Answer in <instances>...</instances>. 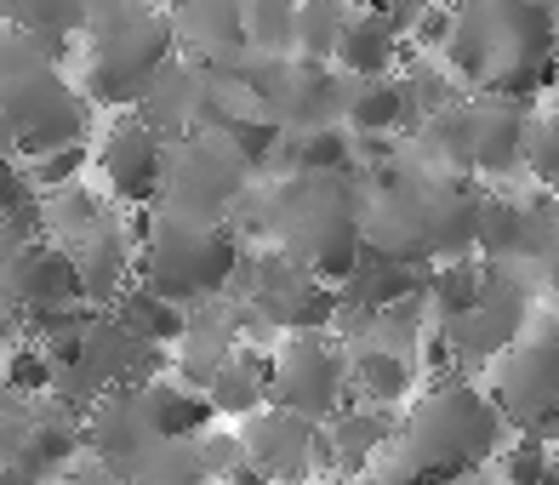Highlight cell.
I'll list each match as a JSON object with an SVG mask.
<instances>
[{"label": "cell", "mask_w": 559, "mask_h": 485, "mask_svg": "<svg viewBox=\"0 0 559 485\" xmlns=\"http://www.w3.org/2000/svg\"><path fill=\"white\" fill-rule=\"evenodd\" d=\"M109 320H115L132 343L155 348V354H171L177 343H183V331H189V315L177 309V303H166V297H155V292H143L138 280L115 297Z\"/></svg>", "instance_id": "17"}, {"label": "cell", "mask_w": 559, "mask_h": 485, "mask_svg": "<svg viewBox=\"0 0 559 485\" xmlns=\"http://www.w3.org/2000/svg\"><path fill=\"white\" fill-rule=\"evenodd\" d=\"M337 120H343L348 138H394V132H405V120H417L412 86H405L400 74H389V81H354Z\"/></svg>", "instance_id": "15"}, {"label": "cell", "mask_w": 559, "mask_h": 485, "mask_svg": "<svg viewBox=\"0 0 559 485\" xmlns=\"http://www.w3.org/2000/svg\"><path fill=\"white\" fill-rule=\"evenodd\" d=\"M86 69H81V97L109 109H132L148 92V81L171 63V17L148 7H86L81 23Z\"/></svg>", "instance_id": "3"}, {"label": "cell", "mask_w": 559, "mask_h": 485, "mask_svg": "<svg viewBox=\"0 0 559 485\" xmlns=\"http://www.w3.org/2000/svg\"><path fill=\"white\" fill-rule=\"evenodd\" d=\"M0 274H7V286H12L23 315H46V309L81 303V269H74V258L52 240H29L23 251H12V258L0 263Z\"/></svg>", "instance_id": "9"}, {"label": "cell", "mask_w": 559, "mask_h": 485, "mask_svg": "<svg viewBox=\"0 0 559 485\" xmlns=\"http://www.w3.org/2000/svg\"><path fill=\"white\" fill-rule=\"evenodd\" d=\"M497 434L502 417L486 400V389L445 382L417 412H405V423H394V440L383 457L394 463V485H456L497 446Z\"/></svg>", "instance_id": "1"}, {"label": "cell", "mask_w": 559, "mask_h": 485, "mask_svg": "<svg viewBox=\"0 0 559 485\" xmlns=\"http://www.w3.org/2000/svg\"><path fill=\"white\" fill-rule=\"evenodd\" d=\"M343 7H325V0H314V7H297V23H292V63L302 69H320L332 63L337 52V35H343Z\"/></svg>", "instance_id": "20"}, {"label": "cell", "mask_w": 559, "mask_h": 485, "mask_svg": "<svg viewBox=\"0 0 559 485\" xmlns=\"http://www.w3.org/2000/svg\"><path fill=\"white\" fill-rule=\"evenodd\" d=\"M423 303H428V320L451 326L474 315L486 303V263L474 258H445V263H428L423 269Z\"/></svg>", "instance_id": "18"}, {"label": "cell", "mask_w": 559, "mask_h": 485, "mask_svg": "<svg viewBox=\"0 0 559 485\" xmlns=\"http://www.w3.org/2000/svg\"><path fill=\"white\" fill-rule=\"evenodd\" d=\"M269 382H274V348L240 343L228 360L217 366V377L206 382V405L217 423H246L269 405Z\"/></svg>", "instance_id": "11"}, {"label": "cell", "mask_w": 559, "mask_h": 485, "mask_svg": "<svg viewBox=\"0 0 559 485\" xmlns=\"http://www.w3.org/2000/svg\"><path fill=\"white\" fill-rule=\"evenodd\" d=\"M246 12V58H292L297 7H240Z\"/></svg>", "instance_id": "22"}, {"label": "cell", "mask_w": 559, "mask_h": 485, "mask_svg": "<svg viewBox=\"0 0 559 485\" xmlns=\"http://www.w3.org/2000/svg\"><path fill=\"white\" fill-rule=\"evenodd\" d=\"M531 240V212L520 206V200H508V194H479V206H474V246L486 251L491 263H508V258H520Z\"/></svg>", "instance_id": "19"}, {"label": "cell", "mask_w": 559, "mask_h": 485, "mask_svg": "<svg viewBox=\"0 0 559 485\" xmlns=\"http://www.w3.org/2000/svg\"><path fill=\"white\" fill-rule=\"evenodd\" d=\"M520 171L537 184L559 189V104L525 115V143H520Z\"/></svg>", "instance_id": "21"}, {"label": "cell", "mask_w": 559, "mask_h": 485, "mask_svg": "<svg viewBox=\"0 0 559 485\" xmlns=\"http://www.w3.org/2000/svg\"><path fill=\"white\" fill-rule=\"evenodd\" d=\"M554 58H559V17H554Z\"/></svg>", "instance_id": "28"}, {"label": "cell", "mask_w": 559, "mask_h": 485, "mask_svg": "<svg viewBox=\"0 0 559 485\" xmlns=\"http://www.w3.org/2000/svg\"><path fill=\"white\" fill-rule=\"evenodd\" d=\"M400 52H405V46H400V35H394L389 12L360 7V12L343 17V35H337L332 63L348 74V81H389L394 63H400Z\"/></svg>", "instance_id": "12"}, {"label": "cell", "mask_w": 559, "mask_h": 485, "mask_svg": "<svg viewBox=\"0 0 559 485\" xmlns=\"http://www.w3.org/2000/svg\"><path fill=\"white\" fill-rule=\"evenodd\" d=\"M246 194H251V166L217 132H189V138L166 143L155 212L189 217V223H223L235 212V200H246Z\"/></svg>", "instance_id": "5"}, {"label": "cell", "mask_w": 559, "mask_h": 485, "mask_svg": "<svg viewBox=\"0 0 559 485\" xmlns=\"http://www.w3.org/2000/svg\"><path fill=\"white\" fill-rule=\"evenodd\" d=\"M269 405L309 428H325L337 412H348V354L325 331H297L274 348V382Z\"/></svg>", "instance_id": "6"}, {"label": "cell", "mask_w": 559, "mask_h": 485, "mask_svg": "<svg viewBox=\"0 0 559 485\" xmlns=\"http://www.w3.org/2000/svg\"><path fill=\"white\" fill-rule=\"evenodd\" d=\"M17 338H23V309L7 286V274H0V343H17Z\"/></svg>", "instance_id": "25"}, {"label": "cell", "mask_w": 559, "mask_h": 485, "mask_svg": "<svg viewBox=\"0 0 559 485\" xmlns=\"http://www.w3.org/2000/svg\"><path fill=\"white\" fill-rule=\"evenodd\" d=\"M325 485H377V480H348V474H332Z\"/></svg>", "instance_id": "27"}, {"label": "cell", "mask_w": 559, "mask_h": 485, "mask_svg": "<svg viewBox=\"0 0 559 485\" xmlns=\"http://www.w3.org/2000/svg\"><path fill=\"white\" fill-rule=\"evenodd\" d=\"M417 389V360H405L394 348H354L348 354V405H371V412H394Z\"/></svg>", "instance_id": "13"}, {"label": "cell", "mask_w": 559, "mask_h": 485, "mask_svg": "<svg viewBox=\"0 0 559 485\" xmlns=\"http://www.w3.org/2000/svg\"><path fill=\"white\" fill-rule=\"evenodd\" d=\"M235 434H240V457L269 485H302L314 474V428L309 423H297L286 412H274V405H263V412L246 417Z\"/></svg>", "instance_id": "8"}, {"label": "cell", "mask_w": 559, "mask_h": 485, "mask_svg": "<svg viewBox=\"0 0 559 485\" xmlns=\"http://www.w3.org/2000/svg\"><path fill=\"white\" fill-rule=\"evenodd\" d=\"M138 405H143V423H148V434H155L160 446H177V440H200L217 417H212V405H206V394H194V389H183L177 377H155V382H143L138 389Z\"/></svg>", "instance_id": "14"}, {"label": "cell", "mask_w": 559, "mask_h": 485, "mask_svg": "<svg viewBox=\"0 0 559 485\" xmlns=\"http://www.w3.org/2000/svg\"><path fill=\"white\" fill-rule=\"evenodd\" d=\"M92 166H97V184H104V200L120 212H148L160 200V171H166V138L148 132V126L126 109L109 120L104 143L92 149Z\"/></svg>", "instance_id": "7"}, {"label": "cell", "mask_w": 559, "mask_h": 485, "mask_svg": "<svg viewBox=\"0 0 559 485\" xmlns=\"http://www.w3.org/2000/svg\"><path fill=\"white\" fill-rule=\"evenodd\" d=\"M486 400L520 434L548 440L559 428V315H531L520 326V338L497 354V377Z\"/></svg>", "instance_id": "4"}, {"label": "cell", "mask_w": 559, "mask_h": 485, "mask_svg": "<svg viewBox=\"0 0 559 485\" xmlns=\"http://www.w3.org/2000/svg\"><path fill=\"white\" fill-rule=\"evenodd\" d=\"M240 235L228 223H189V217H143L132 228V280L177 309L212 303L235 286L240 274Z\"/></svg>", "instance_id": "2"}, {"label": "cell", "mask_w": 559, "mask_h": 485, "mask_svg": "<svg viewBox=\"0 0 559 485\" xmlns=\"http://www.w3.org/2000/svg\"><path fill=\"white\" fill-rule=\"evenodd\" d=\"M548 469H554V446L537 440V434H520V440L502 451V480L508 485H537Z\"/></svg>", "instance_id": "24"}, {"label": "cell", "mask_w": 559, "mask_h": 485, "mask_svg": "<svg viewBox=\"0 0 559 485\" xmlns=\"http://www.w3.org/2000/svg\"><path fill=\"white\" fill-rule=\"evenodd\" d=\"M394 440V417L389 412H371V405H348L325 423V446H332V469L348 480H366V469L389 451Z\"/></svg>", "instance_id": "16"}, {"label": "cell", "mask_w": 559, "mask_h": 485, "mask_svg": "<svg viewBox=\"0 0 559 485\" xmlns=\"http://www.w3.org/2000/svg\"><path fill=\"white\" fill-rule=\"evenodd\" d=\"M171 17V40L183 46V63L194 69H228L235 58H246V12L212 0V7H177Z\"/></svg>", "instance_id": "10"}, {"label": "cell", "mask_w": 559, "mask_h": 485, "mask_svg": "<svg viewBox=\"0 0 559 485\" xmlns=\"http://www.w3.org/2000/svg\"><path fill=\"white\" fill-rule=\"evenodd\" d=\"M240 463H246V457H240V434H235V428L212 423V428L194 440V469H200V480H206V485L228 480V474H235Z\"/></svg>", "instance_id": "23"}, {"label": "cell", "mask_w": 559, "mask_h": 485, "mask_svg": "<svg viewBox=\"0 0 559 485\" xmlns=\"http://www.w3.org/2000/svg\"><path fill=\"white\" fill-rule=\"evenodd\" d=\"M0 485H40V480H29V474H17L7 457H0Z\"/></svg>", "instance_id": "26"}]
</instances>
